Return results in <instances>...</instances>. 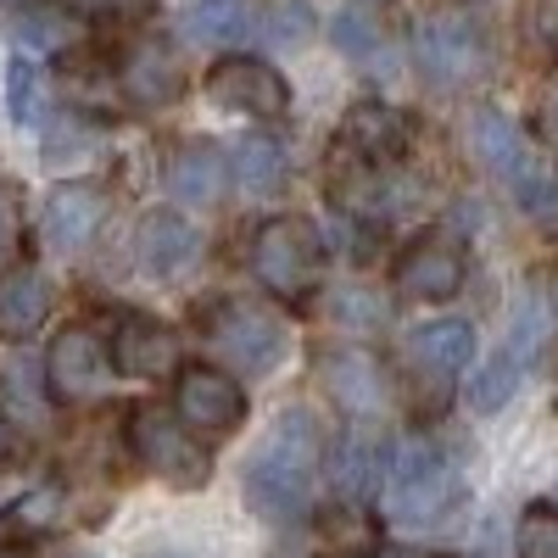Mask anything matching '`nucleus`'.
I'll return each instance as SVG.
<instances>
[{
	"label": "nucleus",
	"instance_id": "f257e3e1",
	"mask_svg": "<svg viewBox=\"0 0 558 558\" xmlns=\"http://www.w3.org/2000/svg\"><path fill=\"white\" fill-rule=\"evenodd\" d=\"M313 475H318V425L307 408H286L246 463V502L263 520L286 525V520L307 514Z\"/></svg>",
	"mask_w": 558,
	"mask_h": 558
},
{
	"label": "nucleus",
	"instance_id": "f03ea898",
	"mask_svg": "<svg viewBox=\"0 0 558 558\" xmlns=\"http://www.w3.org/2000/svg\"><path fill=\"white\" fill-rule=\"evenodd\" d=\"M129 447L140 452V463H146L151 475H162L179 492H196V486L213 481V452L191 436V425H184L179 413H168L157 402H140L129 413Z\"/></svg>",
	"mask_w": 558,
	"mask_h": 558
},
{
	"label": "nucleus",
	"instance_id": "7ed1b4c3",
	"mask_svg": "<svg viewBox=\"0 0 558 558\" xmlns=\"http://www.w3.org/2000/svg\"><path fill=\"white\" fill-rule=\"evenodd\" d=\"M458 497V481L447 458L430 441H402L386 475V514L397 525H436Z\"/></svg>",
	"mask_w": 558,
	"mask_h": 558
},
{
	"label": "nucleus",
	"instance_id": "20e7f679",
	"mask_svg": "<svg viewBox=\"0 0 558 558\" xmlns=\"http://www.w3.org/2000/svg\"><path fill=\"white\" fill-rule=\"evenodd\" d=\"M318 268H324V246L313 235L307 218H268L252 241V274L257 286H268L274 296L302 302L318 286Z\"/></svg>",
	"mask_w": 558,
	"mask_h": 558
},
{
	"label": "nucleus",
	"instance_id": "39448f33",
	"mask_svg": "<svg viewBox=\"0 0 558 558\" xmlns=\"http://www.w3.org/2000/svg\"><path fill=\"white\" fill-rule=\"evenodd\" d=\"M207 341L223 363H235L241 375H268L286 357V324L268 307H257L252 296H229L218 307H207Z\"/></svg>",
	"mask_w": 558,
	"mask_h": 558
},
{
	"label": "nucleus",
	"instance_id": "423d86ee",
	"mask_svg": "<svg viewBox=\"0 0 558 558\" xmlns=\"http://www.w3.org/2000/svg\"><path fill=\"white\" fill-rule=\"evenodd\" d=\"M173 413L191 425L196 436H229L246 418V391L223 375L213 363H191L179 368V386H173Z\"/></svg>",
	"mask_w": 558,
	"mask_h": 558
},
{
	"label": "nucleus",
	"instance_id": "0eeeda50",
	"mask_svg": "<svg viewBox=\"0 0 558 558\" xmlns=\"http://www.w3.org/2000/svg\"><path fill=\"white\" fill-rule=\"evenodd\" d=\"M413 57L430 84H470L481 73V34L458 12H430L413 23Z\"/></svg>",
	"mask_w": 558,
	"mask_h": 558
},
{
	"label": "nucleus",
	"instance_id": "6e6552de",
	"mask_svg": "<svg viewBox=\"0 0 558 558\" xmlns=\"http://www.w3.org/2000/svg\"><path fill=\"white\" fill-rule=\"evenodd\" d=\"M463 274H470L463 241L447 235V229H430V235H418L397 257V291L413 296V302H447V296L463 291Z\"/></svg>",
	"mask_w": 558,
	"mask_h": 558
},
{
	"label": "nucleus",
	"instance_id": "1a4fd4ad",
	"mask_svg": "<svg viewBox=\"0 0 558 558\" xmlns=\"http://www.w3.org/2000/svg\"><path fill=\"white\" fill-rule=\"evenodd\" d=\"M107 368H112V357L101 352L96 330H78L73 324V330H62L51 341V352H45V386H51V397L62 408H78L89 397H101Z\"/></svg>",
	"mask_w": 558,
	"mask_h": 558
},
{
	"label": "nucleus",
	"instance_id": "9d476101",
	"mask_svg": "<svg viewBox=\"0 0 558 558\" xmlns=\"http://www.w3.org/2000/svg\"><path fill=\"white\" fill-rule=\"evenodd\" d=\"M207 96L229 112H246V118H286V107H291L286 78L257 57H223L207 73Z\"/></svg>",
	"mask_w": 558,
	"mask_h": 558
},
{
	"label": "nucleus",
	"instance_id": "9b49d317",
	"mask_svg": "<svg viewBox=\"0 0 558 558\" xmlns=\"http://www.w3.org/2000/svg\"><path fill=\"white\" fill-rule=\"evenodd\" d=\"M470 352H475V330L458 318H436V324L408 336V368H413L418 386L436 391V402H447V386H452L458 368L470 363Z\"/></svg>",
	"mask_w": 558,
	"mask_h": 558
},
{
	"label": "nucleus",
	"instance_id": "f8f14e48",
	"mask_svg": "<svg viewBox=\"0 0 558 558\" xmlns=\"http://www.w3.org/2000/svg\"><path fill=\"white\" fill-rule=\"evenodd\" d=\"M112 368H123L129 380H168L179 368V336L151 313H129L112 341Z\"/></svg>",
	"mask_w": 558,
	"mask_h": 558
},
{
	"label": "nucleus",
	"instance_id": "ddd939ff",
	"mask_svg": "<svg viewBox=\"0 0 558 558\" xmlns=\"http://www.w3.org/2000/svg\"><path fill=\"white\" fill-rule=\"evenodd\" d=\"M134 257H140V268L157 274V279H179L184 268L202 257V235H196L191 218L157 207V213L140 218V229H134Z\"/></svg>",
	"mask_w": 558,
	"mask_h": 558
},
{
	"label": "nucleus",
	"instance_id": "4468645a",
	"mask_svg": "<svg viewBox=\"0 0 558 558\" xmlns=\"http://www.w3.org/2000/svg\"><path fill=\"white\" fill-rule=\"evenodd\" d=\"M101 218H107V196L96 184H57L51 202H45V241L73 257L96 241Z\"/></svg>",
	"mask_w": 558,
	"mask_h": 558
},
{
	"label": "nucleus",
	"instance_id": "2eb2a0df",
	"mask_svg": "<svg viewBox=\"0 0 558 558\" xmlns=\"http://www.w3.org/2000/svg\"><path fill=\"white\" fill-rule=\"evenodd\" d=\"M51 318V286L34 268L0 274V341H34Z\"/></svg>",
	"mask_w": 558,
	"mask_h": 558
},
{
	"label": "nucleus",
	"instance_id": "dca6fc26",
	"mask_svg": "<svg viewBox=\"0 0 558 558\" xmlns=\"http://www.w3.org/2000/svg\"><path fill=\"white\" fill-rule=\"evenodd\" d=\"M341 146H352L368 162H391L408 151V118L391 112L386 101H357L341 123Z\"/></svg>",
	"mask_w": 558,
	"mask_h": 558
},
{
	"label": "nucleus",
	"instance_id": "f3484780",
	"mask_svg": "<svg viewBox=\"0 0 558 558\" xmlns=\"http://www.w3.org/2000/svg\"><path fill=\"white\" fill-rule=\"evenodd\" d=\"M223 173H229V162L213 140H191V146H179L168 157V191L191 207H213L223 196Z\"/></svg>",
	"mask_w": 558,
	"mask_h": 558
},
{
	"label": "nucleus",
	"instance_id": "a211bd4d",
	"mask_svg": "<svg viewBox=\"0 0 558 558\" xmlns=\"http://www.w3.org/2000/svg\"><path fill=\"white\" fill-rule=\"evenodd\" d=\"M123 96L134 107H168L179 96V62L168 57V45H157V39L134 45L123 62Z\"/></svg>",
	"mask_w": 558,
	"mask_h": 558
},
{
	"label": "nucleus",
	"instance_id": "6ab92c4d",
	"mask_svg": "<svg viewBox=\"0 0 558 558\" xmlns=\"http://www.w3.org/2000/svg\"><path fill=\"white\" fill-rule=\"evenodd\" d=\"M324 386H330L352 413H375L380 397H386L375 357H363V352H330V357H324Z\"/></svg>",
	"mask_w": 558,
	"mask_h": 558
},
{
	"label": "nucleus",
	"instance_id": "aec40b11",
	"mask_svg": "<svg viewBox=\"0 0 558 558\" xmlns=\"http://www.w3.org/2000/svg\"><path fill=\"white\" fill-rule=\"evenodd\" d=\"M380 475V436L368 430V425H352L336 447V463H330V481L341 497H363L368 486H375Z\"/></svg>",
	"mask_w": 558,
	"mask_h": 558
},
{
	"label": "nucleus",
	"instance_id": "412c9836",
	"mask_svg": "<svg viewBox=\"0 0 558 558\" xmlns=\"http://www.w3.org/2000/svg\"><path fill=\"white\" fill-rule=\"evenodd\" d=\"M246 28H252L246 0H196V7H184V39L196 45H241Z\"/></svg>",
	"mask_w": 558,
	"mask_h": 558
},
{
	"label": "nucleus",
	"instance_id": "4be33fe9",
	"mask_svg": "<svg viewBox=\"0 0 558 558\" xmlns=\"http://www.w3.org/2000/svg\"><path fill=\"white\" fill-rule=\"evenodd\" d=\"M229 173H235L241 191H252V196H274L279 184H286V157H279L274 140L252 134V140H241V146L229 151Z\"/></svg>",
	"mask_w": 558,
	"mask_h": 558
},
{
	"label": "nucleus",
	"instance_id": "5701e85b",
	"mask_svg": "<svg viewBox=\"0 0 558 558\" xmlns=\"http://www.w3.org/2000/svg\"><path fill=\"white\" fill-rule=\"evenodd\" d=\"M470 134H475V151H481V162H486V168H497V173H508V179H514V173L525 168V140H520V129L508 123L502 112L481 107V112H475V123H470Z\"/></svg>",
	"mask_w": 558,
	"mask_h": 558
},
{
	"label": "nucleus",
	"instance_id": "b1692460",
	"mask_svg": "<svg viewBox=\"0 0 558 558\" xmlns=\"http://www.w3.org/2000/svg\"><path fill=\"white\" fill-rule=\"evenodd\" d=\"M514 386H520V352L514 347H502L481 375H475V386H470V402L481 408V413H497L508 397H514Z\"/></svg>",
	"mask_w": 558,
	"mask_h": 558
},
{
	"label": "nucleus",
	"instance_id": "393cba45",
	"mask_svg": "<svg viewBox=\"0 0 558 558\" xmlns=\"http://www.w3.org/2000/svg\"><path fill=\"white\" fill-rule=\"evenodd\" d=\"M514 547H520V558H558V508L553 502L525 508L520 531H514Z\"/></svg>",
	"mask_w": 558,
	"mask_h": 558
},
{
	"label": "nucleus",
	"instance_id": "a878e982",
	"mask_svg": "<svg viewBox=\"0 0 558 558\" xmlns=\"http://www.w3.org/2000/svg\"><path fill=\"white\" fill-rule=\"evenodd\" d=\"M7 89H12V123H17V129H34V118H39V107H45V84H39V73H34L23 57L7 68Z\"/></svg>",
	"mask_w": 558,
	"mask_h": 558
},
{
	"label": "nucleus",
	"instance_id": "bb28decb",
	"mask_svg": "<svg viewBox=\"0 0 558 558\" xmlns=\"http://www.w3.org/2000/svg\"><path fill=\"white\" fill-rule=\"evenodd\" d=\"M330 313H336L341 324H352V330H368V324H380V318H386V302H380V291L347 286V291H336Z\"/></svg>",
	"mask_w": 558,
	"mask_h": 558
},
{
	"label": "nucleus",
	"instance_id": "cd10ccee",
	"mask_svg": "<svg viewBox=\"0 0 558 558\" xmlns=\"http://www.w3.org/2000/svg\"><path fill=\"white\" fill-rule=\"evenodd\" d=\"M514 196H520V207H525L531 218H558V184H553L547 173H536L531 162L514 173Z\"/></svg>",
	"mask_w": 558,
	"mask_h": 558
},
{
	"label": "nucleus",
	"instance_id": "c85d7f7f",
	"mask_svg": "<svg viewBox=\"0 0 558 558\" xmlns=\"http://www.w3.org/2000/svg\"><path fill=\"white\" fill-rule=\"evenodd\" d=\"M57 508H62V492L57 486H39V492H28L17 508H12V520L23 525V531H45L57 520Z\"/></svg>",
	"mask_w": 558,
	"mask_h": 558
},
{
	"label": "nucleus",
	"instance_id": "c756f323",
	"mask_svg": "<svg viewBox=\"0 0 558 558\" xmlns=\"http://www.w3.org/2000/svg\"><path fill=\"white\" fill-rule=\"evenodd\" d=\"M525 34L542 45V51L558 62V0H531V12H525Z\"/></svg>",
	"mask_w": 558,
	"mask_h": 558
},
{
	"label": "nucleus",
	"instance_id": "7c9ffc66",
	"mask_svg": "<svg viewBox=\"0 0 558 558\" xmlns=\"http://www.w3.org/2000/svg\"><path fill=\"white\" fill-rule=\"evenodd\" d=\"M268 34H274L279 45H296V39H307V34H313V12H307V7H274Z\"/></svg>",
	"mask_w": 558,
	"mask_h": 558
},
{
	"label": "nucleus",
	"instance_id": "2f4dec72",
	"mask_svg": "<svg viewBox=\"0 0 558 558\" xmlns=\"http://www.w3.org/2000/svg\"><path fill=\"white\" fill-rule=\"evenodd\" d=\"M336 39H341V51H352L357 62H363L368 51H375V34H368L357 17H341V23H336Z\"/></svg>",
	"mask_w": 558,
	"mask_h": 558
},
{
	"label": "nucleus",
	"instance_id": "473e14b6",
	"mask_svg": "<svg viewBox=\"0 0 558 558\" xmlns=\"http://www.w3.org/2000/svg\"><path fill=\"white\" fill-rule=\"evenodd\" d=\"M17 39H23V45H57L62 28H57L51 17H17Z\"/></svg>",
	"mask_w": 558,
	"mask_h": 558
},
{
	"label": "nucleus",
	"instance_id": "72a5a7b5",
	"mask_svg": "<svg viewBox=\"0 0 558 558\" xmlns=\"http://www.w3.org/2000/svg\"><path fill=\"white\" fill-rule=\"evenodd\" d=\"M62 12L68 17H107V12H118V0H62Z\"/></svg>",
	"mask_w": 558,
	"mask_h": 558
},
{
	"label": "nucleus",
	"instance_id": "f704fd0d",
	"mask_svg": "<svg viewBox=\"0 0 558 558\" xmlns=\"http://www.w3.org/2000/svg\"><path fill=\"white\" fill-rule=\"evenodd\" d=\"M12 452V425H7V413H0V458Z\"/></svg>",
	"mask_w": 558,
	"mask_h": 558
},
{
	"label": "nucleus",
	"instance_id": "c9c22d12",
	"mask_svg": "<svg viewBox=\"0 0 558 558\" xmlns=\"http://www.w3.org/2000/svg\"><path fill=\"white\" fill-rule=\"evenodd\" d=\"M151 0H118V12H146Z\"/></svg>",
	"mask_w": 558,
	"mask_h": 558
},
{
	"label": "nucleus",
	"instance_id": "e433bc0d",
	"mask_svg": "<svg viewBox=\"0 0 558 558\" xmlns=\"http://www.w3.org/2000/svg\"><path fill=\"white\" fill-rule=\"evenodd\" d=\"M0 558H28L23 547H0Z\"/></svg>",
	"mask_w": 558,
	"mask_h": 558
},
{
	"label": "nucleus",
	"instance_id": "4c0bfd02",
	"mask_svg": "<svg viewBox=\"0 0 558 558\" xmlns=\"http://www.w3.org/2000/svg\"><path fill=\"white\" fill-rule=\"evenodd\" d=\"M324 558H368V553H324Z\"/></svg>",
	"mask_w": 558,
	"mask_h": 558
},
{
	"label": "nucleus",
	"instance_id": "58836bf2",
	"mask_svg": "<svg viewBox=\"0 0 558 558\" xmlns=\"http://www.w3.org/2000/svg\"><path fill=\"white\" fill-rule=\"evenodd\" d=\"M0 7H28V0H0Z\"/></svg>",
	"mask_w": 558,
	"mask_h": 558
},
{
	"label": "nucleus",
	"instance_id": "ea45409f",
	"mask_svg": "<svg viewBox=\"0 0 558 558\" xmlns=\"http://www.w3.org/2000/svg\"><path fill=\"white\" fill-rule=\"evenodd\" d=\"M73 558H96V553H73Z\"/></svg>",
	"mask_w": 558,
	"mask_h": 558
}]
</instances>
